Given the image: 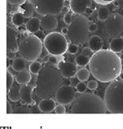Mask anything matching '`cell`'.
<instances>
[{
	"label": "cell",
	"instance_id": "cell-46",
	"mask_svg": "<svg viewBox=\"0 0 123 129\" xmlns=\"http://www.w3.org/2000/svg\"><path fill=\"white\" fill-rule=\"evenodd\" d=\"M121 66L123 67V59H121Z\"/></svg>",
	"mask_w": 123,
	"mask_h": 129
},
{
	"label": "cell",
	"instance_id": "cell-21",
	"mask_svg": "<svg viewBox=\"0 0 123 129\" xmlns=\"http://www.w3.org/2000/svg\"><path fill=\"white\" fill-rule=\"evenodd\" d=\"M27 60L24 59L23 57H16L13 60V64H12V68L17 72H20L25 70L27 63Z\"/></svg>",
	"mask_w": 123,
	"mask_h": 129
},
{
	"label": "cell",
	"instance_id": "cell-42",
	"mask_svg": "<svg viewBox=\"0 0 123 129\" xmlns=\"http://www.w3.org/2000/svg\"><path fill=\"white\" fill-rule=\"evenodd\" d=\"M91 52H92V51L90 50V48H87V47H85V48H83V50H82V54L85 55V56H89Z\"/></svg>",
	"mask_w": 123,
	"mask_h": 129
},
{
	"label": "cell",
	"instance_id": "cell-44",
	"mask_svg": "<svg viewBox=\"0 0 123 129\" xmlns=\"http://www.w3.org/2000/svg\"><path fill=\"white\" fill-rule=\"evenodd\" d=\"M117 3H118V6L123 7V0H118Z\"/></svg>",
	"mask_w": 123,
	"mask_h": 129
},
{
	"label": "cell",
	"instance_id": "cell-14",
	"mask_svg": "<svg viewBox=\"0 0 123 129\" xmlns=\"http://www.w3.org/2000/svg\"><path fill=\"white\" fill-rule=\"evenodd\" d=\"M41 27L48 31H51L55 30L58 27V19L56 18L55 15L48 14L43 16L41 20Z\"/></svg>",
	"mask_w": 123,
	"mask_h": 129
},
{
	"label": "cell",
	"instance_id": "cell-6",
	"mask_svg": "<svg viewBox=\"0 0 123 129\" xmlns=\"http://www.w3.org/2000/svg\"><path fill=\"white\" fill-rule=\"evenodd\" d=\"M43 50V43L37 36L29 35L19 44L18 52L28 62H34L40 57Z\"/></svg>",
	"mask_w": 123,
	"mask_h": 129
},
{
	"label": "cell",
	"instance_id": "cell-18",
	"mask_svg": "<svg viewBox=\"0 0 123 129\" xmlns=\"http://www.w3.org/2000/svg\"><path fill=\"white\" fill-rule=\"evenodd\" d=\"M16 81L17 84L23 85H27L31 81L32 79V75L30 71H26L24 70L22 71H20L17 75H16Z\"/></svg>",
	"mask_w": 123,
	"mask_h": 129
},
{
	"label": "cell",
	"instance_id": "cell-40",
	"mask_svg": "<svg viewBox=\"0 0 123 129\" xmlns=\"http://www.w3.org/2000/svg\"><path fill=\"white\" fill-rule=\"evenodd\" d=\"M95 1H96L97 3H100V4L107 5V4H109V3H113V2L114 1V0H95Z\"/></svg>",
	"mask_w": 123,
	"mask_h": 129
},
{
	"label": "cell",
	"instance_id": "cell-30",
	"mask_svg": "<svg viewBox=\"0 0 123 129\" xmlns=\"http://www.w3.org/2000/svg\"><path fill=\"white\" fill-rule=\"evenodd\" d=\"M68 52L70 54H76L79 51V45L74 44V43H71L68 45V49H67Z\"/></svg>",
	"mask_w": 123,
	"mask_h": 129
},
{
	"label": "cell",
	"instance_id": "cell-23",
	"mask_svg": "<svg viewBox=\"0 0 123 129\" xmlns=\"http://www.w3.org/2000/svg\"><path fill=\"white\" fill-rule=\"evenodd\" d=\"M34 8L32 6L31 3H25L24 5H22V6L20 7V13L24 15V17L25 18H30L34 14Z\"/></svg>",
	"mask_w": 123,
	"mask_h": 129
},
{
	"label": "cell",
	"instance_id": "cell-2",
	"mask_svg": "<svg viewBox=\"0 0 123 129\" xmlns=\"http://www.w3.org/2000/svg\"><path fill=\"white\" fill-rule=\"evenodd\" d=\"M63 78L58 66L46 63L37 74L34 88L36 95L40 99L52 97L62 86Z\"/></svg>",
	"mask_w": 123,
	"mask_h": 129
},
{
	"label": "cell",
	"instance_id": "cell-32",
	"mask_svg": "<svg viewBox=\"0 0 123 129\" xmlns=\"http://www.w3.org/2000/svg\"><path fill=\"white\" fill-rule=\"evenodd\" d=\"M66 107L63 104L57 105L55 108V113H57V114H64V113H66Z\"/></svg>",
	"mask_w": 123,
	"mask_h": 129
},
{
	"label": "cell",
	"instance_id": "cell-9",
	"mask_svg": "<svg viewBox=\"0 0 123 129\" xmlns=\"http://www.w3.org/2000/svg\"><path fill=\"white\" fill-rule=\"evenodd\" d=\"M104 28L110 37H119L123 31V16L117 13L111 14L105 20Z\"/></svg>",
	"mask_w": 123,
	"mask_h": 129
},
{
	"label": "cell",
	"instance_id": "cell-5",
	"mask_svg": "<svg viewBox=\"0 0 123 129\" xmlns=\"http://www.w3.org/2000/svg\"><path fill=\"white\" fill-rule=\"evenodd\" d=\"M107 110L111 113H123V81L114 80L107 85L104 93Z\"/></svg>",
	"mask_w": 123,
	"mask_h": 129
},
{
	"label": "cell",
	"instance_id": "cell-27",
	"mask_svg": "<svg viewBox=\"0 0 123 129\" xmlns=\"http://www.w3.org/2000/svg\"><path fill=\"white\" fill-rule=\"evenodd\" d=\"M90 59V58L88 56L81 54L75 59V62L77 66L83 67H86L87 65H89Z\"/></svg>",
	"mask_w": 123,
	"mask_h": 129
},
{
	"label": "cell",
	"instance_id": "cell-38",
	"mask_svg": "<svg viewBox=\"0 0 123 129\" xmlns=\"http://www.w3.org/2000/svg\"><path fill=\"white\" fill-rule=\"evenodd\" d=\"M97 30V25L95 23H91L89 24V31L90 32H95Z\"/></svg>",
	"mask_w": 123,
	"mask_h": 129
},
{
	"label": "cell",
	"instance_id": "cell-17",
	"mask_svg": "<svg viewBox=\"0 0 123 129\" xmlns=\"http://www.w3.org/2000/svg\"><path fill=\"white\" fill-rule=\"evenodd\" d=\"M88 45L90 50L93 52H96L101 50L103 46V40L98 35H93L90 37L88 41Z\"/></svg>",
	"mask_w": 123,
	"mask_h": 129
},
{
	"label": "cell",
	"instance_id": "cell-45",
	"mask_svg": "<svg viewBox=\"0 0 123 129\" xmlns=\"http://www.w3.org/2000/svg\"><path fill=\"white\" fill-rule=\"evenodd\" d=\"M119 78H121V81H123V71H121V74H119Z\"/></svg>",
	"mask_w": 123,
	"mask_h": 129
},
{
	"label": "cell",
	"instance_id": "cell-24",
	"mask_svg": "<svg viewBox=\"0 0 123 129\" xmlns=\"http://www.w3.org/2000/svg\"><path fill=\"white\" fill-rule=\"evenodd\" d=\"M110 15V10L106 6H101L97 10V18L101 21H105Z\"/></svg>",
	"mask_w": 123,
	"mask_h": 129
},
{
	"label": "cell",
	"instance_id": "cell-39",
	"mask_svg": "<svg viewBox=\"0 0 123 129\" xmlns=\"http://www.w3.org/2000/svg\"><path fill=\"white\" fill-rule=\"evenodd\" d=\"M13 109H12V106L9 101L6 102V113L7 114H10V113H13Z\"/></svg>",
	"mask_w": 123,
	"mask_h": 129
},
{
	"label": "cell",
	"instance_id": "cell-43",
	"mask_svg": "<svg viewBox=\"0 0 123 129\" xmlns=\"http://www.w3.org/2000/svg\"><path fill=\"white\" fill-rule=\"evenodd\" d=\"M68 31H69L68 27H63L62 28V34H63L64 35H67Z\"/></svg>",
	"mask_w": 123,
	"mask_h": 129
},
{
	"label": "cell",
	"instance_id": "cell-1",
	"mask_svg": "<svg viewBox=\"0 0 123 129\" xmlns=\"http://www.w3.org/2000/svg\"><path fill=\"white\" fill-rule=\"evenodd\" d=\"M121 58L111 49H101L91 56L89 69L91 74L102 83L116 80L121 74Z\"/></svg>",
	"mask_w": 123,
	"mask_h": 129
},
{
	"label": "cell",
	"instance_id": "cell-35",
	"mask_svg": "<svg viewBox=\"0 0 123 129\" xmlns=\"http://www.w3.org/2000/svg\"><path fill=\"white\" fill-rule=\"evenodd\" d=\"M27 0H9L7 3H10L13 6H22L26 3Z\"/></svg>",
	"mask_w": 123,
	"mask_h": 129
},
{
	"label": "cell",
	"instance_id": "cell-20",
	"mask_svg": "<svg viewBox=\"0 0 123 129\" xmlns=\"http://www.w3.org/2000/svg\"><path fill=\"white\" fill-rule=\"evenodd\" d=\"M109 47L111 51L115 53H120L123 50V37L114 38L109 44Z\"/></svg>",
	"mask_w": 123,
	"mask_h": 129
},
{
	"label": "cell",
	"instance_id": "cell-13",
	"mask_svg": "<svg viewBox=\"0 0 123 129\" xmlns=\"http://www.w3.org/2000/svg\"><path fill=\"white\" fill-rule=\"evenodd\" d=\"M57 66L62 74V76L65 78H72L76 77L78 71L76 66L71 62L60 61Z\"/></svg>",
	"mask_w": 123,
	"mask_h": 129
},
{
	"label": "cell",
	"instance_id": "cell-36",
	"mask_svg": "<svg viewBox=\"0 0 123 129\" xmlns=\"http://www.w3.org/2000/svg\"><path fill=\"white\" fill-rule=\"evenodd\" d=\"M98 87L97 82L94 80H91L87 83V88L90 90H96Z\"/></svg>",
	"mask_w": 123,
	"mask_h": 129
},
{
	"label": "cell",
	"instance_id": "cell-19",
	"mask_svg": "<svg viewBox=\"0 0 123 129\" xmlns=\"http://www.w3.org/2000/svg\"><path fill=\"white\" fill-rule=\"evenodd\" d=\"M41 20L37 17H31L26 23V30L30 33H36L41 28Z\"/></svg>",
	"mask_w": 123,
	"mask_h": 129
},
{
	"label": "cell",
	"instance_id": "cell-11",
	"mask_svg": "<svg viewBox=\"0 0 123 129\" xmlns=\"http://www.w3.org/2000/svg\"><path fill=\"white\" fill-rule=\"evenodd\" d=\"M18 32L13 27H6V49L7 52H18L19 44L17 42Z\"/></svg>",
	"mask_w": 123,
	"mask_h": 129
},
{
	"label": "cell",
	"instance_id": "cell-34",
	"mask_svg": "<svg viewBox=\"0 0 123 129\" xmlns=\"http://www.w3.org/2000/svg\"><path fill=\"white\" fill-rule=\"evenodd\" d=\"M30 113V110L29 109L23 107H19L15 110H13V113Z\"/></svg>",
	"mask_w": 123,
	"mask_h": 129
},
{
	"label": "cell",
	"instance_id": "cell-25",
	"mask_svg": "<svg viewBox=\"0 0 123 129\" xmlns=\"http://www.w3.org/2000/svg\"><path fill=\"white\" fill-rule=\"evenodd\" d=\"M24 17L20 12H17L14 13L12 17V23L17 27H20L24 24Z\"/></svg>",
	"mask_w": 123,
	"mask_h": 129
},
{
	"label": "cell",
	"instance_id": "cell-41",
	"mask_svg": "<svg viewBox=\"0 0 123 129\" xmlns=\"http://www.w3.org/2000/svg\"><path fill=\"white\" fill-rule=\"evenodd\" d=\"M16 56V52H7V59H14Z\"/></svg>",
	"mask_w": 123,
	"mask_h": 129
},
{
	"label": "cell",
	"instance_id": "cell-28",
	"mask_svg": "<svg viewBox=\"0 0 123 129\" xmlns=\"http://www.w3.org/2000/svg\"><path fill=\"white\" fill-rule=\"evenodd\" d=\"M42 65L40 62L38 61H34L29 66V71H30L32 74L34 75H37L39 74V72L41 71L42 69Z\"/></svg>",
	"mask_w": 123,
	"mask_h": 129
},
{
	"label": "cell",
	"instance_id": "cell-33",
	"mask_svg": "<svg viewBox=\"0 0 123 129\" xmlns=\"http://www.w3.org/2000/svg\"><path fill=\"white\" fill-rule=\"evenodd\" d=\"M73 14L72 13H65L64 15V17H63V20L64 22L66 23V24L68 25H70L71 24V22L73 20Z\"/></svg>",
	"mask_w": 123,
	"mask_h": 129
},
{
	"label": "cell",
	"instance_id": "cell-37",
	"mask_svg": "<svg viewBox=\"0 0 123 129\" xmlns=\"http://www.w3.org/2000/svg\"><path fill=\"white\" fill-rule=\"evenodd\" d=\"M48 61L49 63H51L54 65H56V64L58 65V58L56 57V56H54V55H50L48 57Z\"/></svg>",
	"mask_w": 123,
	"mask_h": 129
},
{
	"label": "cell",
	"instance_id": "cell-16",
	"mask_svg": "<svg viewBox=\"0 0 123 129\" xmlns=\"http://www.w3.org/2000/svg\"><path fill=\"white\" fill-rule=\"evenodd\" d=\"M56 107L55 101L51 98H45L42 99L41 101L38 104V109L42 113H51L53 110H55Z\"/></svg>",
	"mask_w": 123,
	"mask_h": 129
},
{
	"label": "cell",
	"instance_id": "cell-10",
	"mask_svg": "<svg viewBox=\"0 0 123 129\" xmlns=\"http://www.w3.org/2000/svg\"><path fill=\"white\" fill-rule=\"evenodd\" d=\"M55 100L58 104L70 105L76 99V92L72 85H62L55 93Z\"/></svg>",
	"mask_w": 123,
	"mask_h": 129
},
{
	"label": "cell",
	"instance_id": "cell-47",
	"mask_svg": "<svg viewBox=\"0 0 123 129\" xmlns=\"http://www.w3.org/2000/svg\"><path fill=\"white\" fill-rule=\"evenodd\" d=\"M8 1H9V0H7V2H8Z\"/></svg>",
	"mask_w": 123,
	"mask_h": 129
},
{
	"label": "cell",
	"instance_id": "cell-31",
	"mask_svg": "<svg viewBox=\"0 0 123 129\" xmlns=\"http://www.w3.org/2000/svg\"><path fill=\"white\" fill-rule=\"evenodd\" d=\"M76 90H77V92H80V93L86 92L87 89L88 88L87 85H86L83 81H80L77 84V85L76 86Z\"/></svg>",
	"mask_w": 123,
	"mask_h": 129
},
{
	"label": "cell",
	"instance_id": "cell-3",
	"mask_svg": "<svg viewBox=\"0 0 123 129\" xmlns=\"http://www.w3.org/2000/svg\"><path fill=\"white\" fill-rule=\"evenodd\" d=\"M70 111L72 113H106L107 108L100 96L84 92L74 100Z\"/></svg>",
	"mask_w": 123,
	"mask_h": 129
},
{
	"label": "cell",
	"instance_id": "cell-26",
	"mask_svg": "<svg viewBox=\"0 0 123 129\" xmlns=\"http://www.w3.org/2000/svg\"><path fill=\"white\" fill-rule=\"evenodd\" d=\"M90 71H88L87 68H81L77 71L76 74V78H77L80 81H86L90 78Z\"/></svg>",
	"mask_w": 123,
	"mask_h": 129
},
{
	"label": "cell",
	"instance_id": "cell-29",
	"mask_svg": "<svg viewBox=\"0 0 123 129\" xmlns=\"http://www.w3.org/2000/svg\"><path fill=\"white\" fill-rule=\"evenodd\" d=\"M14 82V78L13 74L10 72V71H7L6 72V89L7 91H9L13 85Z\"/></svg>",
	"mask_w": 123,
	"mask_h": 129
},
{
	"label": "cell",
	"instance_id": "cell-12",
	"mask_svg": "<svg viewBox=\"0 0 123 129\" xmlns=\"http://www.w3.org/2000/svg\"><path fill=\"white\" fill-rule=\"evenodd\" d=\"M91 5L92 0H70V9L74 14H85Z\"/></svg>",
	"mask_w": 123,
	"mask_h": 129
},
{
	"label": "cell",
	"instance_id": "cell-15",
	"mask_svg": "<svg viewBox=\"0 0 123 129\" xmlns=\"http://www.w3.org/2000/svg\"><path fill=\"white\" fill-rule=\"evenodd\" d=\"M34 90V87L30 85H23L20 87V93L22 103L27 105H31L34 103L32 98V92Z\"/></svg>",
	"mask_w": 123,
	"mask_h": 129
},
{
	"label": "cell",
	"instance_id": "cell-7",
	"mask_svg": "<svg viewBox=\"0 0 123 129\" xmlns=\"http://www.w3.org/2000/svg\"><path fill=\"white\" fill-rule=\"evenodd\" d=\"M68 41L63 34L53 31L48 34L44 39V46L50 55L62 56L68 49Z\"/></svg>",
	"mask_w": 123,
	"mask_h": 129
},
{
	"label": "cell",
	"instance_id": "cell-22",
	"mask_svg": "<svg viewBox=\"0 0 123 129\" xmlns=\"http://www.w3.org/2000/svg\"><path fill=\"white\" fill-rule=\"evenodd\" d=\"M7 96L12 102H18L21 100L20 93V87L13 86L9 91H7Z\"/></svg>",
	"mask_w": 123,
	"mask_h": 129
},
{
	"label": "cell",
	"instance_id": "cell-8",
	"mask_svg": "<svg viewBox=\"0 0 123 129\" xmlns=\"http://www.w3.org/2000/svg\"><path fill=\"white\" fill-rule=\"evenodd\" d=\"M35 11L42 16L48 14L58 15L65 6L66 0H28Z\"/></svg>",
	"mask_w": 123,
	"mask_h": 129
},
{
	"label": "cell",
	"instance_id": "cell-4",
	"mask_svg": "<svg viewBox=\"0 0 123 129\" xmlns=\"http://www.w3.org/2000/svg\"><path fill=\"white\" fill-rule=\"evenodd\" d=\"M89 20L83 15L73 14V20L69 25L67 38L71 43L83 45L89 41Z\"/></svg>",
	"mask_w": 123,
	"mask_h": 129
}]
</instances>
